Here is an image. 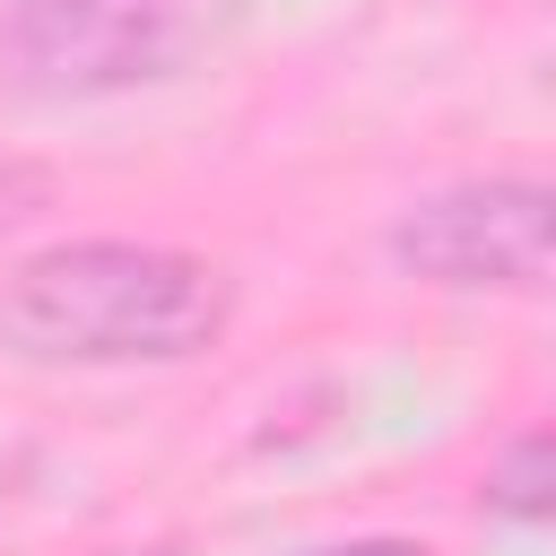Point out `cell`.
I'll return each instance as SVG.
<instances>
[{"label": "cell", "instance_id": "cell-1", "mask_svg": "<svg viewBox=\"0 0 556 556\" xmlns=\"http://www.w3.org/2000/svg\"><path fill=\"white\" fill-rule=\"evenodd\" d=\"M235 278L174 243H52L0 278V348L35 365H182L226 339Z\"/></svg>", "mask_w": 556, "mask_h": 556}, {"label": "cell", "instance_id": "cell-2", "mask_svg": "<svg viewBox=\"0 0 556 556\" xmlns=\"http://www.w3.org/2000/svg\"><path fill=\"white\" fill-rule=\"evenodd\" d=\"M252 0H9L0 87L35 104H96L130 87H174L235 52Z\"/></svg>", "mask_w": 556, "mask_h": 556}, {"label": "cell", "instance_id": "cell-3", "mask_svg": "<svg viewBox=\"0 0 556 556\" xmlns=\"http://www.w3.org/2000/svg\"><path fill=\"white\" fill-rule=\"evenodd\" d=\"M547 226H556V200L530 174L452 182L391 226V261L426 287H539L547 278Z\"/></svg>", "mask_w": 556, "mask_h": 556}, {"label": "cell", "instance_id": "cell-4", "mask_svg": "<svg viewBox=\"0 0 556 556\" xmlns=\"http://www.w3.org/2000/svg\"><path fill=\"white\" fill-rule=\"evenodd\" d=\"M547 478H556L547 434H513V443H504V460L486 469V513H495V521L539 530V521H547Z\"/></svg>", "mask_w": 556, "mask_h": 556}, {"label": "cell", "instance_id": "cell-5", "mask_svg": "<svg viewBox=\"0 0 556 556\" xmlns=\"http://www.w3.org/2000/svg\"><path fill=\"white\" fill-rule=\"evenodd\" d=\"M43 200H52V165H35V156H0V235L26 226Z\"/></svg>", "mask_w": 556, "mask_h": 556}, {"label": "cell", "instance_id": "cell-6", "mask_svg": "<svg viewBox=\"0 0 556 556\" xmlns=\"http://www.w3.org/2000/svg\"><path fill=\"white\" fill-rule=\"evenodd\" d=\"M313 556H426L417 539H339V547H313Z\"/></svg>", "mask_w": 556, "mask_h": 556}, {"label": "cell", "instance_id": "cell-7", "mask_svg": "<svg viewBox=\"0 0 556 556\" xmlns=\"http://www.w3.org/2000/svg\"><path fill=\"white\" fill-rule=\"evenodd\" d=\"M113 556H182V547H113Z\"/></svg>", "mask_w": 556, "mask_h": 556}]
</instances>
